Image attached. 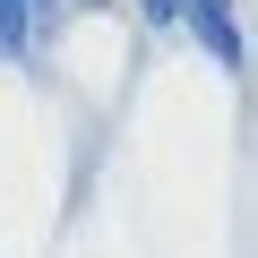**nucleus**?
<instances>
[{"label":"nucleus","instance_id":"obj_1","mask_svg":"<svg viewBox=\"0 0 258 258\" xmlns=\"http://www.w3.org/2000/svg\"><path fill=\"white\" fill-rule=\"evenodd\" d=\"M189 18H198V35H207V52L232 69L241 60V35H232V0H189Z\"/></svg>","mask_w":258,"mask_h":258},{"label":"nucleus","instance_id":"obj_2","mask_svg":"<svg viewBox=\"0 0 258 258\" xmlns=\"http://www.w3.org/2000/svg\"><path fill=\"white\" fill-rule=\"evenodd\" d=\"M18 26H26V0H0V43H18Z\"/></svg>","mask_w":258,"mask_h":258},{"label":"nucleus","instance_id":"obj_3","mask_svg":"<svg viewBox=\"0 0 258 258\" xmlns=\"http://www.w3.org/2000/svg\"><path fill=\"white\" fill-rule=\"evenodd\" d=\"M147 18H181V0H147Z\"/></svg>","mask_w":258,"mask_h":258}]
</instances>
